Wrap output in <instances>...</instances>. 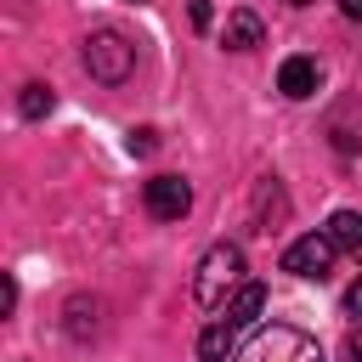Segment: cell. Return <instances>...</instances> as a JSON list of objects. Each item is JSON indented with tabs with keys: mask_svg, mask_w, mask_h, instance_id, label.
Returning a JSON list of instances; mask_svg holds the SVG:
<instances>
[{
	"mask_svg": "<svg viewBox=\"0 0 362 362\" xmlns=\"http://www.w3.org/2000/svg\"><path fill=\"white\" fill-rule=\"evenodd\" d=\"M249 277H243V249L238 243H215L204 260H198V277H192V300L204 311H221L226 294H238Z\"/></svg>",
	"mask_w": 362,
	"mask_h": 362,
	"instance_id": "1",
	"label": "cell"
},
{
	"mask_svg": "<svg viewBox=\"0 0 362 362\" xmlns=\"http://www.w3.org/2000/svg\"><path fill=\"white\" fill-rule=\"evenodd\" d=\"M232 362H322V345H317L311 334L288 328V322H272V328H260Z\"/></svg>",
	"mask_w": 362,
	"mask_h": 362,
	"instance_id": "2",
	"label": "cell"
},
{
	"mask_svg": "<svg viewBox=\"0 0 362 362\" xmlns=\"http://www.w3.org/2000/svg\"><path fill=\"white\" fill-rule=\"evenodd\" d=\"M85 68H90V79H102V85H124L130 68H136V45H130L119 28H96V34L85 40Z\"/></svg>",
	"mask_w": 362,
	"mask_h": 362,
	"instance_id": "3",
	"label": "cell"
},
{
	"mask_svg": "<svg viewBox=\"0 0 362 362\" xmlns=\"http://www.w3.org/2000/svg\"><path fill=\"white\" fill-rule=\"evenodd\" d=\"M283 272H294V277H328L334 272V238L328 232H305V238H294L288 249H283Z\"/></svg>",
	"mask_w": 362,
	"mask_h": 362,
	"instance_id": "4",
	"label": "cell"
},
{
	"mask_svg": "<svg viewBox=\"0 0 362 362\" xmlns=\"http://www.w3.org/2000/svg\"><path fill=\"white\" fill-rule=\"evenodd\" d=\"M141 198H147V215H158V221H181L192 209V187L181 175H153L141 187Z\"/></svg>",
	"mask_w": 362,
	"mask_h": 362,
	"instance_id": "5",
	"label": "cell"
},
{
	"mask_svg": "<svg viewBox=\"0 0 362 362\" xmlns=\"http://www.w3.org/2000/svg\"><path fill=\"white\" fill-rule=\"evenodd\" d=\"M277 90L294 96V102L311 96V90H317V62H311V57H288V62L277 68Z\"/></svg>",
	"mask_w": 362,
	"mask_h": 362,
	"instance_id": "6",
	"label": "cell"
},
{
	"mask_svg": "<svg viewBox=\"0 0 362 362\" xmlns=\"http://www.w3.org/2000/svg\"><path fill=\"white\" fill-rule=\"evenodd\" d=\"M328 238H334V249H345L351 260H362V215L356 209H334L328 215Z\"/></svg>",
	"mask_w": 362,
	"mask_h": 362,
	"instance_id": "7",
	"label": "cell"
},
{
	"mask_svg": "<svg viewBox=\"0 0 362 362\" xmlns=\"http://www.w3.org/2000/svg\"><path fill=\"white\" fill-rule=\"evenodd\" d=\"M260 311H266V288H260V283H243V288L226 300V322H238V328H249Z\"/></svg>",
	"mask_w": 362,
	"mask_h": 362,
	"instance_id": "8",
	"label": "cell"
},
{
	"mask_svg": "<svg viewBox=\"0 0 362 362\" xmlns=\"http://www.w3.org/2000/svg\"><path fill=\"white\" fill-rule=\"evenodd\" d=\"M232 345H238V322H215V328H204V339H198V362H226Z\"/></svg>",
	"mask_w": 362,
	"mask_h": 362,
	"instance_id": "9",
	"label": "cell"
},
{
	"mask_svg": "<svg viewBox=\"0 0 362 362\" xmlns=\"http://www.w3.org/2000/svg\"><path fill=\"white\" fill-rule=\"evenodd\" d=\"M260 45V17L255 11H232L226 17V51H255Z\"/></svg>",
	"mask_w": 362,
	"mask_h": 362,
	"instance_id": "10",
	"label": "cell"
},
{
	"mask_svg": "<svg viewBox=\"0 0 362 362\" xmlns=\"http://www.w3.org/2000/svg\"><path fill=\"white\" fill-rule=\"evenodd\" d=\"M51 85H23V96H17V107H23V119H45L51 113Z\"/></svg>",
	"mask_w": 362,
	"mask_h": 362,
	"instance_id": "11",
	"label": "cell"
},
{
	"mask_svg": "<svg viewBox=\"0 0 362 362\" xmlns=\"http://www.w3.org/2000/svg\"><path fill=\"white\" fill-rule=\"evenodd\" d=\"M153 147H158V130H153V124H141V130H130V153H136V158H147Z\"/></svg>",
	"mask_w": 362,
	"mask_h": 362,
	"instance_id": "12",
	"label": "cell"
},
{
	"mask_svg": "<svg viewBox=\"0 0 362 362\" xmlns=\"http://www.w3.org/2000/svg\"><path fill=\"white\" fill-rule=\"evenodd\" d=\"M187 17H192V28H209V0H187Z\"/></svg>",
	"mask_w": 362,
	"mask_h": 362,
	"instance_id": "13",
	"label": "cell"
},
{
	"mask_svg": "<svg viewBox=\"0 0 362 362\" xmlns=\"http://www.w3.org/2000/svg\"><path fill=\"white\" fill-rule=\"evenodd\" d=\"M345 311H351V317H362V277L345 288Z\"/></svg>",
	"mask_w": 362,
	"mask_h": 362,
	"instance_id": "14",
	"label": "cell"
},
{
	"mask_svg": "<svg viewBox=\"0 0 362 362\" xmlns=\"http://www.w3.org/2000/svg\"><path fill=\"white\" fill-rule=\"evenodd\" d=\"M0 305H6V311L17 305V277H6V283H0Z\"/></svg>",
	"mask_w": 362,
	"mask_h": 362,
	"instance_id": "15",
	"label": "cell"
},
{
	"mask_svg": "<svg viewBox=\"0 0 362 362\" xmlns=\"http://www.w3.org/2000/svg\"><path fill=\"white\" fill-rule=\"evenodd\" d=\"M339 11H345L351 23H362V0H339Z\"/></svg>",
	"mask_w": 362,
	"mask_h": 362,
	"instance_id": "16",
	"label": "cell"
},
{
	"mask_svg": "<svg viewBox=\"0 0 362 362\" xmlns=\"http://www.w3.org/2000/svg\"><path fill=\"white\" fill-rule=\"evenodd\" d=\"M345 351H351V362H362V328L351 334V345H345Z\"/></svg>",
	"mask_w": 362,
	"mask_h": 362,
	"instance_id": "17",
	"label": "cell"
},
{
	"mask_svg": "<svg viewBox=\"0 0 362 362\" xmlns=\"http://www.w3.org/2000/svg\"><path fill=\"white\" fill-rule=\"evenodd\" d=\"M288 6H311V0H288Z\"/></svg>",
	"mask_w": 362,
	"mask_h": 362,
	"instance_id": "18",
	"label": "cell"
}]
</instances>
